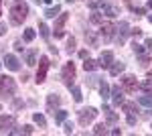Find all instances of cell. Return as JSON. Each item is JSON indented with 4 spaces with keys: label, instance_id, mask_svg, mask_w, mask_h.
I'll return each instance as SVG.
<instances>
[{
    "label": "cell",
    "instance_id": "obj_1",
    "mask_svg": "<svg viewBox=\"0 0 152 136\" xmlns=\"http://www.w3.org/2000/svg\"><path fill=\"white\" fill-rule=\"evenodd\" d=\"M28 16V6L24 4L23 0H16L10 6V23L12 24H23Z\"/></svg>",
    "mask_w": 152,
    "mask_h": 136
},
{
    "label": "cell",
    "instance_id": "obj_2",
    "mask_svg": "<svg viewBox=\"0 0 152 136\" xmlns=\"http://www.w3.org/2000/svg\"><path fill=\"white\" fill-rule=\"evenodd\" d=\"M16 91V83L8 75H0V98H12Z\"/></svg>",
    "mask_w": 152,
    "mask_h": 136
},
{
    "label": "cell",
    "instance_id": "obj_3",
    "mask_svg": "<svg viewBox=\"0 0 152 136\" xmlns=\"http://www.w3.org/2000/svg\"><path fill=\"white\" fill-rule=\"evenodd\" d=\"M49 57H39V69H37V83H43V81L47 79V71H49Z\"/></svg>",
    "mask_w": 152,
    "mask_h": 136
},
{
    "label": "cell",
    "instance_id": "obj_4",
    "mask_svg": "<svg viewBox=\"0 0 152 136\" xmlns=\"http://www.w3.org/2000/svg\"><path fill=\"white\" fill-rule=\"evenodd\" d=\"M61 77H63V83L67 85V87H73V81H75V65L73 63H67L65 67H63V73H61Z\"/></svg>",
    "mask_w": 152,
    "mask_h": 136
},
{
    "label": "cell",
    "instance_id": "obj_5",
    "mask_svg": "<svg viewBox=\"0 0 152 136\" xmlns=\"http://www.w3.org/2000/svg\"><path fill=\"white\" fill-rule=\"evenodd\" d=\"M95 116H97V110H95V108H91V106H89V108H83L81 112H79V124L87 126L89 122L95 120Z\"/></svg>",
    "mask_w": 152,
    "mask_h": 136
},
{
    "label": "cell",
    "instance_id": "obj_6",
    "mask_svg": "<svg viewBox=\"0 0 152 136\" xmlns=\"http://www.w3.org/2000/svg\"><path fill=\"white\" fill-rule=\"evenodd\" d=\"M138 87H140V83L136 81L134 75H124V77H122V90L126 91V93H134Z\"/></svg>",
    "mask_w": 152,
    "mask_h": 136
},
{
    "label": "cell",
    "instance_id": "obj_7",
    "mask_svg": "<svg viewBox=\"0 0 152 136\" xmlns=\"http://www.w3.org/2000/svg\"><path fill=\"white\" fill-rule=\"evenodd\" d=\"M67 18H69L67 12H61V14L57 16V21H55V37H57V39H61V37L65 35L63 26H65V23H67Z\"/></svg>",
    "mask_w": 152,
    "mask_h": 136
},
{
    "label": "cell",
    "instance_id": "obj_8",
    "mask_svg": "<svg viewBox=\"0 0 152 136\" xmlns=\"http://www.w3.org/2000/svg\"><path fill=\"white\" fill-rule=\"evenodd\" d=\"M116 33H118V37H116V43L118 45H124V41H126V37L130 35V31H128V23L126 21H122V23L116 26Z\"/></svg>",
    "mask_w": 152,
    "mask_h": 136
},
{
    "label": "cell",
    "instance_id": "obj_9",
    "mask_svg": "<svg viewBox=\"0 0 152 136\" xmlns=\"http://www.w3.org/2000/svg\"><path fill=\"white\" fill-rule=\"evenodd\" d=\"M112 63H114V53H112V51H104V53L99 55V59H97V65L102 69H110Z\"/></svg>",
    "mask_w": 152,
    "mask_h": 136
},
{
    "label": "cell",
    "instance_id": "obj_10",
    "mask_svg": "<svg viewBox=\"0 0 152 136\" xmlns=\"http://www.w3.org/2000/svg\"><path fill=\"white\" fill-rule=\"evenodd\" d=\"M99 33L104 37V41H112V39H114V33H116V24L114 23H104L102 29H99Z\"/></svg>",
    "mask_w": 152,
    "mask_h": 136
},
{
    "label": "cell",
    "instance_id": "obj_11",
    "mask_svg": "<svg viewBox=\"0 0 152 136\" xmlns=\"http://www.w3.org/2000/svg\"><path fill=\"white\" fill-rule=\"evenodd\" d=\"M14 126V118L12 116H0V134H8Z\"/></svg>",
    "mask_w": 152,
    "mask_h": 136
},
{
    "label": "cell",
    "instance_id": "obj_12",
    "mask_svg": "<svg viewBox=\"0 0 152 136\" xmlns=\"http://www.w3.org/2000/svg\"><path fill=\"white\" fill-rule=\"evenodd\" d=\"M110 96H112L114 106H120V104L124 102V90H122L120 85H114V87H112V91H110Z\"/></svg>",
    "mask_w": 152,
    "mask_h": 136
},
{
    "label": "cell",
    "instance_id": "obj_13",
    "mask_svg": "<svg viewBox=\"0 0 152 136\" xmlns=\"http://www.w3.org/2000/svg\"><path fill=\"white\" fill-rule=\"evenodd\" d=\"M102 12H104L105 16H110V18L120 16V8H118V6H114V4H104V2H102Z\"/></svg>",
    "mask_w": 152,
    "mask_h": 136
},
{
    "label": "cell",
    "instance_id": "obj_14",
    "mask_svg": "<svg viewBox=\"0 0 152 136\" xmlns=\"http://www.w3.org/2000/svg\"><path fill=\"white\" fill-rule=\"evenodd\" d=\"M59 106H61V98H59L57 93H51L47 98V110L49 112H57Z\"/></svg>",
    "mask_w": 152,
    "mask_h": 136
},
{
    "label": "cell",
    "instance_id": "obj_15",
    "mask_svg": "<svg viewBox=\"0 0 152 136\" xmlns=\"http://www.w3.org/2000/svg\"><path fill=\"white\" fill-rule=\"evenodd\" d=\"M4 63H6V67L10 69V71H18V69H20V61H18L14 55H10V53L4 57Z\"/></svg>",
    "mask_w": 152,
    "mask_h": 136
},
{
    "label": "cell",
    "instance_id": "obj_16",
    "mask_svg": "<svg viewBox=\"0 0 152 136\" xmlns=\"http://www.w3.org/2000/svg\"><path fill=\"white\" fill-rule=\"evenodd\" d=\"M124 67H126V65H124L122 61H114V63H112V67H110V75L118 77V75H120V73L124 71Z\"/></svg>",
    "mask_w": 152,
    "mask_h": 136
},
{
    "label": "cell",
    "instance_id": "obj_17",
    "mask_svg": "<svg viewBox=\"0 0 152 136\" xmlns=\"http://www.w3.org/2000/svg\"><path fill=\"white\" fill-rule=\"evenodd\" d=\"M59 14H61V6H59V4L45 8V16H47V18H55V16H59Z\"/></svg>",
    "mask_w": 152,
    "mask_h": 136
},
{
    "label": "cell",
    "instance_id": "obj_18",
    "mask_svg": "<svg viewBox=\"0 0 152 136\" xmlns=\"http://www.w3.org/2000/svg\"><path fill=\"white\" fill-rule=\"evenodd\" d=\"M104 114H105V118H107V122H110V124H116V122H118V114L114 112L112 108L104 106Z\"/></svg>",
    "mask_w": 152,
    "mask_h": 136
},
{
    "label": "cell",
    "instance_id": "obj_19",
    "mask_svg": "<svg viewBox=\"0 0 152 136\" xmlns=\"http://www.w3.org/2000/svg\"><path fill=\"white\" fill-rule=\"evenodd\" d=\"M24 61H26V65H37V51H26Z\"/></svg>",
    "mask_w": 152,
    "mask_h": 136
},
{
    "label": "cell",
    "instance_id": "obj_20",
    "mask_svg": "<svg viewBox=\"0 0 152 136\" xmlns=\"http://www.w3.org/2000/svg\"><path fill=\"white\" fill-rule=\"evenodd\" d=\"M110 85L105 83V81H99V93H102V100H107L110 98Z\"/></svg>",
    "mask_w": 152,
    "mask_h": 136
},
{
    "label": "cell",
    "instance_id": "obj_21",
    "mask_svg": "<svg viewBox=\"0 0 152 136\" xmlns=\"http://www.w3.org/2000/svg\"><path fill=\"white\" fill-rule=\"evenodd\" d=\"M138 102H140L142 106H146V108H152V93H144V96H140Z\"/></svg>",
    "mask_w": 152,
    "mask_h": 136
},
{
    "label": "cell",
    "instance_id": "obj_22",
    "mask_svg": "<svg viewBox=\"0 0 152 136\" xmlns=\"http://www.w3.org/2000/svg\"><path fill=\"white\" fill-rule=\"evenodd\" d=\"M95 67H99V65H97V61H94V59L87 57V59L83 61V69H85V71H94Z\"/></svg>",
    "mask_w": 152,
    "mask_h": 136
},
{
    "label": "cell",
    "instance_id": "obj_23",
    "mask_svg": "<svg viewBox=\"0 0 152 136\" xmlns=\"http://www.w3.org/2000/svg\"><path fill=\"white\" fill-rule=\"evenodd\" d=\"M122 108H124V112H126V114L138 112V110H136V104H134V102H122Z\"/></svg>",
    "mask_w": 152,
    "mask_h": 136
},
{
    "label": "cell",
    "instance_id": "obj_24",
    "mask_svg": "<svg viewBox=\"0 0 152 136\" xmlns=\"http://www.w3.org/2000/svg\"><path fill=\"white\" fill-rule=\"evenodd\" d=\"M33 120H35V124H39V128H47V120H45L43 114H35Z\"/></svg>",
    "mask_w": 152,
    "mask_h": 136
},
{
    "label": "cell",
    "instance_id": "obj_25",
    "mask_svg": "<svg viewBox=\"0 0 152 136\" xmlns=\"http://www.w3.org/2000/svg\"><path fill=\"white\" fill-rule=\"evenodd\" d=\"M53 116H55V122H59V124L67 120V112L65 110H57V112H53Z\"/></svg>",
    "mask_w": 152,
    "mask_h": 136
},
{
    "label": "cell",
    "instance_id": "obj_26",
    "mask_svg": "<svg viewBox=\"0 0 152 136\" xmlns=\"http://www.w3.org/2000/svg\"><path fill=\"white\" fill-rule=\"evenodd\" d=\"M140 90L144 91V93H152V79H144L140 83Z\"/></svg>",
    "mask_w": 152,
    "mask_h": 136
},
{
    "label": "cell",
    "instance_id": "obj_27",
    "mask_svg": "<svg viewBox=\"0 0 152 136\" xmlns=\"http://www.w3.org/2000/svg\"><path fill=\"white\" fill-rule=\"evenodd\" d=\"M85 39L89 41V45H91V47H97V37H95L94 31H87V33H85Z\"/></svg>",
    "mask_w": 152,
    "mask_h": 136
},
{
    "label": "cell",
    "instance_id": "obj_28",
    "mask_svg": "<svg viewBox=\"0 0 152 136\" xmlns=\"http://www.w3.org/2000/svg\"><path fill=\"white\" fill-rule=\"evenodd\" d=\"M35 37H37L35 29H24V41H26V43H31V41H35Z\"/></svg>",
    "mask_w": 152,
    "mask_h": 136
},
{
    "label": "cell",
    "instance_id": "obj_29",
    "mask_svg": "<svg viewBox=\"0 0 152 136\" xmlns=\"http://www.w3.org/2000/svg\"><path fill=\"white\" fill-rule=\"evenodd\" d=\"M71 93H73V100H75V102H81V100H83L81 90H79V87H75V85H73V87H71Z\"/></svg>",
    "mask_w": 152,
    "mask_h": 136
},
{
    "label": "cell",
    "instance_id": "obj_30",
    "mask_svg": "<svg viewBox=\"0 0 152 136\" xmlns=\"http://www.w3.org/2000/svg\"><path fill=\"white\" fill-rule=\"evenodd\" d=\"M39 31H41V37H43V39H49V26L45 23L39 24Z\"/></svg>",
    "mask_w": 152,
    "mask_h": 136
},
{
    "label": "cell",
    "instance_id": "obj_31",
    "mask_svg": "<svg viewBox=\"0 0 152 136\" xmlns=\"http://www.w3.org/2000/svg\"><path fill=\"white\" fill-rule=\"evenodd\" d=\"M105 132H107V130H105L104 124H97V126L94 128V134H97V136H99V134H105Z\"/></svg>",
    "mask_w": 152,
    "mask_h": 136
},
{
    "label": "cell",
    "instance_id": "obj_32",
    "mask_svg": "<svg viewBox=\"0 0 152 136\" xmlns=\"http://www.w3.org/2000/svg\"><path fill=\"white\" fill-rule=\"evenodd\" d=\"M89 21H91V23H94V24H99V23H102V14H99V12H94Z\"/></svg>",
    "mask_w": 152,
    "mask_h": 136
},
{
    "label": "cell",
    "instance_id": "obj_33",
    "mask_svg": "<svg viewBox=\"0 0 152 136\" xmlns=\"http://www.w3.org/2000/svg\"><path fill=\"white\" fill-rule=\"evenodd\" d=\"M97 79H99L97 75H89V77H87V85H89V87H94V85H97Z\"/></svg>",
    "mask_w": 152,
    "mask_h": 136
},
{
    "label": "cell",
    "instance_id": "obj_34",
    "mask_svg": "<svg viewBox=\"0 0 152 136\" xmlns=\"http://www.w3.org/2000/svg\"><path fill=\"white\" fill-rule=\"evenodd\" d=\"M71 51H75V39L73 37L67 39V53H71Z\"/></svg>",
    "mask_w": 152,
    "mask_h": 136
},
{
    "label": "cell",
    "instance_id": "obj_35",
    "mask_svg": "<svg viewBox=\"0 0 152 136\" xmlns=\"http://www.w3.org/2000/svg\"><path fill=\"white\" fill-rule=\"evenodd\" d=\"M132 49H134V53H136V55H142V53H144V47L138 45V43H134V45H132Z\"/></svg>",
    "mask_w": 152,
    "mask_h": 136
},
{
    "label": "cell",
    "instance_id": "obj_36",
    "mask_svg": "<svg viewBox=\"0 0 152 136\" xmlns=\"http://www.w3.org/2000/svg\"><path fill=\"white\" fill-rule=\"evenodd\" d=\"M63 130H65V134H71V132H73V124H71V122H65V124H63Z\"/></svg>",
    "mask_w": 152,
    "mask_h": 136
},
{
    "label": "cell",
    "instance_id": "obj_37",
    "mask_svg": "<svg viewBox=\"0 0 152 136\" xmlns=\"http://www.w3.org/2000/svg\"><path fill=\"white\" fill-rule=\"evenodd\" d=\"M140 63H142V65H148V63H150V57L142 53V55H140Z\"/></svg>",
    "mask_w": 152,
    "mask_h": 136
},
{
    "label": "cell",
    "instance_id": "obj_38",
    "mask_svg": "<svg viewBox=\"0 0 152 136\" xmlns=\"http://www.w3.org/2000/svg\"><path fill=\"white\" fill-rule=\"evenodd\" d=\"M23 132H24V134H33V126H31V124H24L23 126Z\"/></svg>",
    "mask_w": 152,
    "mask_h": 136
},
{
    "label": "cell",
    "instance_id": "obj_39",
    "mask_svg": "<svg viewBox=\"0 0 152 136\" xmlns=\"http://www.w3.org/2000/svg\"><path fill=\"white\" fill-rule=\"evenodd\" d=\"M128 124H130V126L136 124V116H134V114H128Z\"/></svg>",
    "mask_w": 152,
    "mask_h": 136
},
{
    "label": "cell",
    "instance_id": "obj_40",
    "mask_svg": "<svg viewBox=\"0 0 152 136\" xmlns=\"http://www.w3.org/2000/svg\"><path fill=\"white\" fill-rule=\"evenodd\" d=\"M130 35H136V37H140V35H142V29H134V31H130Z\"/></svg>",
    "mask_w": 152,
    "mask_h": 136
},
{
    "label": "cell",
    "instance_id": "obj_41",
    "mask_svg": "<svg viewBox=\"0 0 152 136\" xmlns=\"http://www.w3.org/2000/svg\"><path fill=\"white\" fill-rule=\"evenodd\" d=\"M4 33H6V24H4V23H0V37H2Z\"/></svg>",
    "mask_w": 152,
    "mask_h": 136
},
{
    "label": "cell",
    "instance_id": "obj_42",
    "mask_svg": "<svg viewBox=\"0 0 152 136\" xmlns=\"http://www.w3.org/2000/svg\"><path fill=\"white\" fill-rule=\"evenodd\" d=\"M79 57H81V59H87V51L81 49V51H79Z\"/></svg>",
    "mask_w": 152,
    "mask_h": 136
},
{
    "label": "cell",
    "instance_id": "obj_43",
    "mask_svg": "<svg viewBox=\"0 0 152 136\" xmlns=\"http://www.w3.org/2000/svg\"><path fill=\"white\" fill-rule=\"evenodd\" d=\"M112 134H114V136H120V134H122V130H120V128H114V130H112Z\"/></svg>",
    "mask_w": 152,
    "mask_h": 136
},
{
    "label": "cell",
    "instance_id": "obj_44",
    "mask_svg": "<svg viewBox=\"0 0 152 136\" xmlns=\"http://www.w3.org/2000/svg\"><path fill=\"white\" fill-rule=\"evenodd\" d=\"M20 132H23L20 128H12V130H10V134H20Z\"/></svg>",
    "mask_w": 152,
    "mask_h": 136
},
{
    "label": "cell",
    "instance_id": "obj_45",
    "mask_svg": "<svg viewBox=\"0 0 152 136\" xmlns=\"http://www.w3.org/2000/svg\"><path fill=\"white\" fill-rule=\"evenodd\" d=\"M14 108H23V102L20 100H14Z\"/></svg>",
    "mask_w": 152,
    "mask_h": 136
},
{
    "label": "cell",
    "instance_id": "obj_46",
    "mask_svg": "<svg viewBox=\"0 0 152 136\" xmlns=\"http://www.w3.org/2000/svg\"><path fill=\"white\" fill-rule=\"evenodd\" d=\"M146 47H148V49L152 51V39H146Z\"/></svg>",
    "mask_w": 152,
    "mask_h": 136
},
{
    "label": "cell",
    "instance_id": "obj_47",
    "mask_svg": "<svg viewBox=\"0 0 152 136\" xmlns=\"http://www.w3.org/2000/svg\"><path fill=\"white\" fill-rule=\"evenodd\" d=\"M148 8H152V0H148Z\"/></svg>",
    "mask_w": 152,
    "mask_h": 136
},
{
    "label": "cell",
    "instance_id": "obj_48",
    "mask_svg": "<svg viewBox=\"0 0 152 136\" xmlns=\"http://www.w3.org/2000/svg\"><path fill=\"white\" fill-rule=\"evenodd\" d=\"M43 2H47V4H51V2H53V0H43Z\"/></svg>",
    "mask_w": 152,
    "mask_h": 136
},
{
    "label": "cell",
    "instance_id": "obj_49",
    "mask_svg": "<svg viewBox=\"0 0 152 136\" xmlns=\"http://www.w3.org/2000/svg\"><path fill=\"white\" fill-rule=\"evenodd\" d=\"M148 21H150V24H152V14H150V16H148Z\"/></svg>",
    "mask_w": 152,
    "mask_h": 136
},
{
    "label": "cell",
    "instance_id": "obj_50",
    "mask_svg": "<svg viewBox=\"0 0 152 136\" xmlns=\"http://www.w3.org/2000/svg\"><path fill=\"white\" fill-rule=\"evenodd\" d=\"M67 2H75V0H67Z\"/></svg>",
    "mask_w": 152,
    "mask_h": 136
},
{
    "label": "cell",
    "instance_id": "obj_51",
    "mask_svg": "<svg viewBox=\"0 0 152 136\" xmlns=\"http://www.w3.org/2000/svg\"><path fill=\"white\" fill-rule=\"evenodd\" d=\"M0 4H2V0H0ZM0 12H2V8H0Z\"/></svg>",
    "mask_w": 152,
    "mask_h": 136
},
{
    "label": "cell",
    "instance_id": "obj_52",
    "mask_svg": "<svg viewBox=\"0 0 152 136\" xmlns=\"http://www.w3.org/2000/svg\"><path fill=\"white\" fill-rule=\"evenodd\" d=\"M0 65H2V63H0Z\"/></svg>",
    "mask_w": 152,
    "mask_h": 136
}]
</instances>
